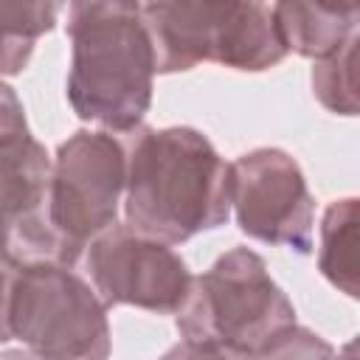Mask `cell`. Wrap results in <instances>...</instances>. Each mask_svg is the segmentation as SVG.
<instances>
[{"label": "cell", "mask_w": 360, "mask_h": 360, "mask_svg": "<svg viewBox=\"0 0 360 360\" xmlns=\"http://www.w3.org/2000/svg\"><path fill=\"white\" fill-rule=\"evenodd\" d=\"M160 360H253V357H250V354H242V352L222 349V346H208V343L180 340V343L172 346Z\"/></svg>", "instance_id": "obj_18"}, {"label": "cell", "mask_w": 360, "mask_h": 360, "mask_svg": "<svg viewBox=\"0 0 360 360\" xmlns=\"http://www.w3.org/2000/svg\"><path fill=\"white\" fill-rule=\"evenodd\" d=\"M22 264L6 253H0V343L11 340L8 332V312H11V298H14V284L20 276Z\"/></svg>", "instance_id": "obj_17"}, {"label": "cell", "mask_w": 360, "mask_h": 360, "mask_svg": "<svg viewBox=\"0 0 360 360\" xmlns=\"http://www.w3.org/2000/svg\"><path fill=\"white\" fill-rule=\"evenodd\" d=\"M231 211L250 239L312 250L315 200L301 166L284 149L262 146L231 163Z\"/></svg>", "instance_id": "obj_6"}, {"label": "cell", "mask_w": 360, "mask_h": 360, "mask_svg": "<svg viewBox=\"0 0 360 360\" xmlns=\"http://www.w3.org/2000/svg\"><path fill=\"white\" fill-rule=\"evenodd\" d=\"M141 22L152 45L155 73H180L208 62V0L141 3Z\"/></svg>", "instance_id": "obj_9"}, {"label": "cell", "mask_w": 360, "mask_h": 360, "mask_svg": "<svg viewBox=\"0 0 360 360\" xmlns=\"http://www.w3.org/2000/svg\"><path fill=\"white\" fill-rule=\"evenodd\" d=\"M11 340L39 360H107L110 321L96 290L70 267L22 264L11 312Z\"/></svg>", "instance_id": "obj_4"}, {"label": "cell", "mask_w": 360, "mask_h": 360, "mask_svg": "<svg viewBox=\"0 0 360 360\" xmlns=\"http://www.w3.org/2000/svg\"><path fill=\"white\" fill-rule=\"evenodd\" d=\"M357 42L360 37L354 34L343 48L318 59L312 68V93L335 115L357 112Z\"/></svg>", "instance_id": "obj_14"}, {"label": "cell", "mask_w": 360, "mask_h": 360, "mask_svg": "<svg viewBox=\"0 0 360 360\" xmlns=\"http://www.w3.org/2000/svg\"><path fill=\"white\" fill-rule=\"evenodd\" d=\"M87 270L101 304L138 307L158 315H177L188 298L191 273L172 245L135 233L127 222L112 225L87 248Z\"/></svg>", "instance_id": "obj_7"}, {"label": "cell", "mask_w": 360, "mask_h": 360, "mask_svg": "<svg viewBox=\"0 0 360 360\" xmlns=\"http://www.w3.org/2000/svg\"><path fill=\"white\" fill-rule=\"evenodd\" d=\"M338 360H357V357H354V340H349V343L338 352Z\"/></svg>", "instance_id": "obj_20"}, {"label": "cell", "mask_w": 360, "mask_h": 360, "mask_svg": "<svg viewBox=\"0 0 360 360\" xmlns=\"http://www.w3.org/2000/svg\"><path fill=\"white\" fill-rule=\"evenodd\" d=\"M127 183L124 141L112 132L79 129L59 143L51 160L48 217L56 233L79 253L118 222Z\"/></svg>", "instance_id": "obj_5"}, {"label": "cell", "mask_w": 360, "mask_h": 360, "mask_svg": "<svg viewBox=\"0 0 360 360\" xmlns=\"http://www.w3.org/2000/svg\"><path fill=\"white\" fill-rule=\"evenodd\" d=\"M290 326H295V307L250 248H231L202 276L191 278L188 298L177 312L183 340L250 357Z\"/></svg>", "instance_id": "obj_3"}, {"label": "cell", "mask_w": 360, "mask_h": 360, "mask_svg": "<svg viewBox=\"0 0 360 360\" xmlns=\"http://www.w3.org/2000/svg\"><path fill=\"white\" fill-rule=\"evenodd\" d=\"M127 225L163 245H180L228 222L231 163L191 127H138L127 135Z\"/></svg>", "instance_id": "obj_1"}, {"label": "cell", "mask_w": 360, "mask_h": 360, "mask_svg": "<svg viewBox=\"0 0 360 360\" xmlns=\"http://www.w3.org/2000/svg\"><path fill=\"white\" fill-rule=\"evenodd\" d=\"M273 17L287 53L295 51L307 59H326L346 39L357 34L360 8L354 3H273Z\"/></svg>", "instance_id": "obj_10"}, {"label": "cell", "mask_w": 360, "mask_h": 360, "mask_svg": "<svg viewBox=\"0 0 360 360\" xmlns=\"http://www.w3.org/2000/svg\"><path fill=\"white\" fill-rule=\"evenodd\" d=\"M59 11V3H0V76L25 70L37 39L53 31Z\"/></svg>", "instance_id": "obj_13"}, {"label": "cell", "mask_w": 360, "mask_h": 360, "mask_svg": "<svg viewBox=\"0 0 360 360\" xmlns=\"http://www.w3.org/2000/svg\"><path fill=\"white\" fill-rule=\"evenodd\" d=\"M0 360H39V357H34L28 349H8V352H0Z\"/></svg>", "instance_id": "obj_19"}, {"label": "cell", "mask_w": 360, "mask_h": 360, "mask_svg": "<svg viewBox=\"0 0 360 360\" xmlns=\"http://www.w3.org/2000/svg\"><path fill=\"white\" fill-rule=\"evenodd\" d=\"M68 101L82 121L127 135L152 104L155 56L141 3H70Z\"/></svg>", "instance_id": "obj_2"}, {"label": "cell", "mask_w": 360, "mask_h": 360, "mask_svg": "<svg viewBox=\"0 0 360 360\" xmlns=\"http://www.w3.org/2000/svg\"><path fill=\"white\" fill-rule=\"evenodd\" d=\"M253 360H338L332 343L304 326H290L278 338H273Z\"/></svg>", "instance_id": "obj_15"}, {"label": "cell", "mask_w": 360, "mask_h": 360, "mask_svg": "<svg viewBox=\"0 0 360 360\" xmlns=\"http://www.w3.org/2000/svg\"><path fill=\"white\" fill-rule=\"evenodd\" d=\"M48 186L51 158L34 135L0 146V239L17 219L45 205Z\"/></svg>", "instance_id": "obj_11"}, {"label": "cell", "mask_w": 360, "mask_h": 360, "mask_svg": "<svg viewBox=\"0 0 360 360\" xmlns=\"http://www.w3.org/2000/svg\"><path fill=\"white\" fill-rule=\"evenodd\" d=\"M287 45L278 34L273 6L264 3H211L208 62L259 73L278 65Z\"/></svg>", "instance_id": "obj_8"}, {"label": "cell", "mask_w": 360, "mask_h": 360, "mask_svg": "<svg viewBox=\"0 0 360 360\" xmlns=\"http://www.w3.org/2000/svg\"><path fill=\"white\" fill-rule=\"evenodd\" d=\"M357 200H335L323 211L321 219V250H318V270L323 278L346 292L349 298H357Z\"/></svg>", "instance_id": "obj_12"}, {"label": "cell", "mask_w": 360, "mask_h": 360, "mask_svg": "<svg viewBox=\"0 0 360 360\" xmlns=\"http://www.w3.org/2000/svg\"><path fill=\"white\" fill-rule=\"evenodd\" d=\"M28 135L31 132H28L22 101L17 98L11 84L0 82V146L11 143V141H20V138H28Z\"/></svg>", "instance_id": "obj_16"}]
</instances>
